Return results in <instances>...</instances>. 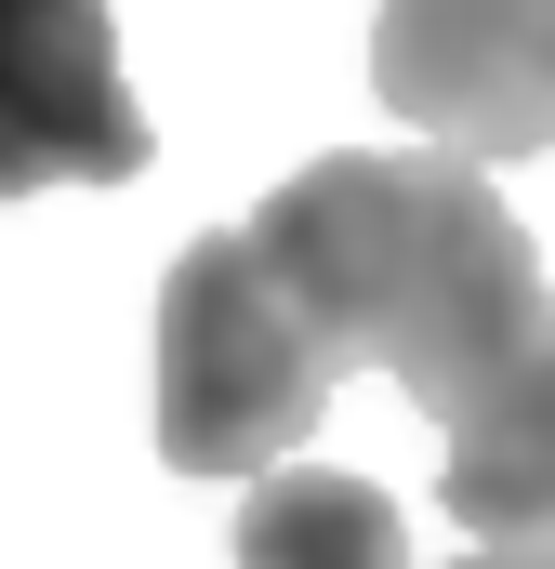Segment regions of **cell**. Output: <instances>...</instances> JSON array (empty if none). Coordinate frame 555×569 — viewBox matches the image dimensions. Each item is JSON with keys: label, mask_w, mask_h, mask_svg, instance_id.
Listing matches in <instances>:
<instances>
[{"label": "cell", "mask_w": 555, "mask_h": 569, "mask_svg": "<svg viewBox=\"0 0 555 569\" xmlns=\"http://www.w3.org/2000/svg\"><path fill=\"white\" fill-rule=\"evenodd\" d=\"M463 569H555V557H463Z\"/></svg>", "instance_id": "52a82bcc"}, {"label": "cell", "mask_w": 555, "mask_h": 569, "mask_svg": "<svg viewBox=\"0 0 555 569\" xmlns=\"http://www.w3.org/2000/svg\"><path fill=\"white\" fill-rule=\"evenodd\" d=\"M371 93L436 159H529L555 146V0H384Z\"/></svg>", "instance_id": "3957f363"}, {"label": "cell", "mask_w": 555, "mask_h": 569, "mask_svg": "<svg viewBox=\"0 0 555 569\" xmlns=\"http://www.w3.org/2000/svg\"><path fill=\"white\" fill-rule=\"evenodd\" d=\"M145 385H159L145 425H159L172 477H278L317 437L344 358L291 305V279L252 252V226H212L159 279V358H145Z\"/></svg>", "instance_id": "7a4b0ae2"}, {"label": "cell", "mask_w": 555, "mask_h": 569, "mask_svg": "<svg viewBox=\"0 0 555 569\" xmlns=\"http://www.w3.org/2000/svg\"><path fill=\"white\" fill-rule=\"evenodd\" d=\"M252 252L291 279V305L331 331L344 371L411 385L436 425H463L555 331L529 226L503 212V186L476 159H436V146H331V159H304L252 212Z\"/></svg>", "instance_id": "6da1fadb"}, {"label": "cell", "mask_w": 555, "mask_h": 569, "mask_svg": "<svg viewBox=\"0 0 555 569\" xmlns=\"http://www.w3.org/2000/svg\"><path fill=\"white\" fill-rule=\"evenodd\" d=\"M239 569H411V517L371 477L331 463H278L239 503Z\"/></svg>", "instance_id": "8992f818"}, {"label": "cell", "mask_w": 555, "mask_h": 569, "mask_svg": "<svg viewBox=\"0 0 555 569\" xmlns=\"http://www.w3.org/2000/svg\"><path fill=\"white\" fill-rule=\"evenodd\" d=\"M145 107L120 80L107 0H0V199L40 186H133L145 172Z\"/></svg>", "instance_id": "277c9868"}, {"label": "cell", "mask_w": 555, "mask_h": 569, "mask_svg": "<svg viewBox=\"0 0 555 569\" xmlns=\"http://www.w3.org/2000/svg\"><path fill=\"white\" fill-rule=\"evenodd\" d=\"M436 503L476 530V557H555V331L450 425Z\"/></svg>", "instance_id": "5b68a950"}]
</instances>
